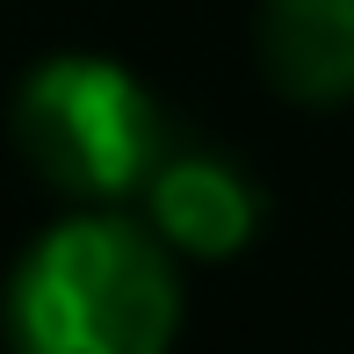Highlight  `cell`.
Returning <instances> with one entry per match:
<instances>
[{
	"mask_svg": "<svg viewBox=\"0 0 354 354\" xmlns=\"http://www.w3.org/2000/svg\"><path fill=\"white\" fill-rule=\"evenodd\" d=\"M138 196H145V224L159 232V246L188 253V261H232L261 232L253 174L232 167L224 152H203V145H167Z\"/></svg>",
	"mask_w": 354,
	"mask_h": 354,
	"instance_id": "cell-3",
	"label": "cell"
},
{
	"mask_svg": "<svg viewBox=\"0 0 354 354\" xmlns=\"http://www.w3.org/2000/svg\"><path fill=\"white\" fill-rule=\"evenodd\" d=\"M253 58L297 109L354 102V0H261Z\"/></svg>",
	"mask_w": 354,
	"mask_h": 354,
	"instance_id": "cell-4",
	"label": "cell"
},
{
	"mask_svg": "<svg viewBox=\"0 0 354 354\" xmlns=\"http://www.w3.org/2000/svg\"><path fill=\"white\" fill-rule=\"evenodd\" d=\"M181 333V275L152 224L73 210L8 275L15 354H167Z\"/></svg>",
	"mask_w": 354,
	"mask_h": 354,
	"instance_id": "cell-1",
	"label": "cell"
},
{
	"mask_svg": "<svg viewBox=\"0 0 354 354\" xmlns=\"http://www.w3.org/2000/svg\"><path fill=\"white\" fill-rule=\"evenodd\" d=\"M15 152L29 159L37 181L58 196L109 210V203L138 196L145 174L167 152V116H159L152 87L109 51H51L22 73L8 109Z\"/></svg>",
	"mask_w": 354,
	"mask_h": 354,
	"instance_id": "cell-2",
	"label": "cell"
}]
</instances>
